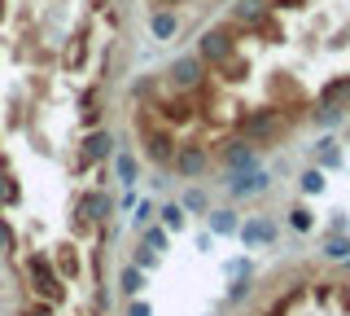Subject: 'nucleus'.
<instances>
[{
  "instance_id": "nucleus-39",
  "label": "nucleus",
  "mask_w": 350,
  "mask_h": 316,
  "mask_svg": "<svg viewBox=\"0 0 350 316\" xmlns=\"http://www.w3.org/2000/svg\"><path fill=\"white\" fill-rule=\"evenodd\" d=\"M0 211H5V171H0Z\"/></svg>"
},
{
  "instance_id": "nucleus-7",
  "label": "nucleus",
  "mask_w": 350,
  "mask_h": 316,
  "mask_svg": "<svg viewBox=\"0 0 350 316\" xmlns=\"http://www.w3.org/2000/svg\"><path fill=\"white\" fill-rule=\"evenodd\" d=\"M237 40H241V27H232V23H215V27H206L202 36H197V53H202L206 66H219V62H228V58L241 49Z\"/></svg>"
},
{
  "instance_id": "nucleus-20",
  "label": "nucleus",
  "mask_w": 350,
  "mask_h": 316,
  "mask_svg": "<svg viewBox=\"0 0 350 316\" xmlns=\"http://www.w3.org/2000/svg\"><path fill=\"white\" fill-rule=\"evenodd\" d=\"M320 106H333V110H350V75H337L320 88Z\"/></svg>"
},
{
  "instance_id": "nucleus-10",
  "label": "nucleus",
  "mask_w": 350,
  "mask_h": 316,
  "mask_svg": "<svg viewBox=\"0 0 350 316\" xmlns=\"http://www.w3.org/2000/svg\"><path fill=\"white\" fill-rule=\"evenodd\" d=\"M237 237H241V246H245V250L276 246V242H280V220H276V215H245Z\"/></svg>"
},
{
  "instance_id": "nucleus-24",
  "label": "nucleus",
  "mask_w": 350,
  "mask_h": 316,
  "mask_svg": "<svg viewBox=\"0 0 350 316\" xmlns=\"http://www.w3.org/2000/svg\"><path fill=\"white\" fill-rule=\"evenodd\" d=\"M306 123L320 127V132H337V127H342V110H333V106H320V101H315L311 110H306Z\"/></svg>"
},
{
  "instance_id": "nucleus-21",
  "label": "nucleus",
  "mask_w": 350,
  "mask_h": 316,
  "mask_svg": "<svg viewBox=\"0 0 350 316\" xmlns=\"http://www.w3.org/2000/svg\"><path fill=\"white\" fill-rule=\"evenodd\" d=\"M145 286H149V272H140L136 264H123V268H118V294H123V299L145 294Z\"/></svg>"
},
{
  "instance_id": "nucleus-5",
  "label": "nucleus",
  "mask_w": 350,
  "mask_h": 316,
  "mask_svg": "<svg viewBox=\"0 0 350 316\" xmlns=\"http://www.w3.org/2000/svg\"><path fill=\"white\" fill-rule=\"evenodd\" d=\"M162 80H167L171 93H197V88L211 84V66L202 62V53H180V58L162 71Z\"/></svg>"
},
{
  "instance_id": "nucleus-19",
  "label": "nucleus",
  "mask_w": 350,
  "mask_h": 316,
  "mask_svg": "<svg viewBox=\"0 0 350 316\" xmlns=\"http://www.w3.org/2000/svg\"><path fill=\"white\" fill-rule=\"evenodd\" d=\"M158 224L167 228L171 237L189 228V211H184V206H180V198H167V202H158Z\"/></svg>"
},
{
  "instance_id": "nucleus-41",
  "label": "nucleus",
  "mask_w": 350,
  "mask_h": 316,
  "mask_svg": "<svg viewBox=\"0 0 350 316\" xmlns=\"http://www.w3.org/2000/svg\"><path fill=\"white\" fill-rule=\"evenodd\" d=\"M215 5H224V0H215Z\"/></svg>"
},
{
  "instance_id": "nucleus-16",
  "label": "nucleus",
  "mask_w": 350,
  "mask_h": 316,
  "mask_svg": "<svg viewBox=\"0 0 350 316\" xmlns=\"http://www.w3.org/2000/svg\"><path fill=\"white\" fill-rule=\"evenodd\" d=\"M211 75H215L219 84H228V88H232V84H245V80H250V62L241 58V49H237L228 62H219V66H211Z\"/></svg>"
},
{
  "instance_id": "nucleus-30",
  "label": "nucleus",
  "mask_w": 350,
  "mask_h": 316,
  "mask_svg": "<svg viewBox=\"0 0 350 316\" xmlns=\"http://www.w3.org/2000/svg\"><path fill=\"white\" fill-rule=\"evenodd\" d=\"M14 250H18V233L9 224V215L0 211V255H14Z\"/></svg>"
},
{
  "instance_id": "nucleus-18",
  "label": "nucleus",
  "mask_w": 350,
  "mask_h": 316,
  "mask_svg": "<svg viewBox=\"0 0 350 316\" xmlns=\"http://www.w3.org/2000/svg\"><path fill=\"white\" fill-rule=\"evenodd\" d=\"M284 228H289V233H298V237L315 233V211H311V206H306L302 198H298V202H289V211H284Z\"/></svg>"
},
{
  "instance_id": "nucleus-15",
  "label": "nucleus",
  "mask_w": 350,
  "mask_h": 316,
  "mask_svg": "<svg viewBox=\"0 0 350 316\" xmlns=\"http://www.w3.org/2000/svg\"><path fill=\"white\" fill-rule=\"evenodd\" d=\"M180 206L189 215H202V220H206V215H211V206H215V198H211V189H206V184L189 180V184H184V193H180Z\"/></svg>"
},
{
  "instance_id": "nucleus-12",
  "label": "nucleus",
  "mask_w": 350,
  "mask_h": 316,
  "mask_svg": "<svg viewBox=\"0 0 350 316\" xmlns=\"http://www.w3.org/2000/svg\"><path fill=\"white\" fill-rule=\"evenodd\" d=\"M241 220H245V215L237 211V202H228V206H211L206 228H211L215 237H237V233H241Z\"/></svg>"
},
{
  "instance_id": "nucleus-17",
  "label": "nucleus",
  "mask_w": 350,
  "mask_h": 316,
  "mask_svg": "<svg viewBox=\"0 0 350 316\" xmlns=\"http://www.w3.org/2000/svg\"><path fill=\"white\" fill-rule=\"evenodd\" d=\"M53 264H57V272L66 281H75L83 272V259H79V246L75 242H62V246H53Z\"/></svg>"
},
{
  "instance_id": "nucleus-32",
  "label": "nucleus",
  "mask_w": 350,
  "mask_h": 316,
  "mask_svg": "<svg viewBox=\"0 0 350 316\" xmlns=\"http://www.w3.org/2000/svg\"><path fill=\"white\" fill-rule=\"evenodd\" d=\"M245 272H254L250 255H237V259H228V264H224V277H228V281H232V277H245Z\"/></svg>"
},
{
  "instance_id": "nucleus-23",
  "label": "nucleus",
  "mask_w": 350,
  "mask_h": 316,
  "mask_svg": "<svg viewBox=\"0 0 350 316\" xmlns=\"http://www.w3.org/2000/svg\"><path fill=\"white\" fill-rule=\"evenodd\" d=\"M262 14H267V0H237V5H232V18H228V23L245 31V27H254Z\"/></svg>"
},
{
  "instance_id": "nucleus-22",
  "label": "nucleus",
  "mask_w": 350,
  "mask_h": 316,
  "mask_svg": "<svg viewBox=\"0 0 350 316\" xmlns=\"http://www.w3.org/2000/svg\"><path fill=\"white\" fill-rule=\"evenodd\" d=\"M324 189H328V180H324V167L306 162V167L298 171V198H320Z\"/></svg>"
},
{
  "instance_id": "nucleus-25",
  "label": "nucleus",
  "mask_w": 350,
  "mask_h": 316,
  "mask_svg": "<svg viewBox=\"0 0 350 316\" xmlns=\"http://www.w3.org/2000/svg\"><path fill=\"white\" fill-rule=\"evenodd\" d=\"M320 255L328 259V264H346V259H350V233H328L324 246H320Z\"/></svg>"
},
{
  "instance_id": "nucleus-33",
  "label": "nucleus",
  "mask_w": 350,
  "mask_h": 316,
  "mask_svg": "<svg viewBox=\"0 0 350 316\" xmlns=\"http://www.w3.org/2000/svg\"><path fill=\"white\" fill-rule=\"evenodd\" d=\"M92 308H96V316L109 312V286H105V281H96V290H92Z\"/></svg>"
},
{
  "instance_id": "nucleus-8",
  "label": "nucleus",
  "mask_w": 350,
  "mask_h": 316,
  "mask_svg": "<svg viewBox=\"0 0 350 316\" xmlns=\"http://www.w3.org/2000/svg\"><path fill=\"white\" fill-rule=\"evenodd\" d=\"M171 171H175L180 180H206V176L215 171V154H211V145H206V141H180Z\"/></svg>"
},
{
  "instance_id": "nucleus-27",
  "label": "nucleus",
  "mask_w": 350,
  "mask_h": 316,
  "mask_svg": "<svg viewBox=\"0 0 350 316\" xmlns=\"http://www.w3.org/2000/svg\"><path fill=\"white\" fill-rule=\"evenodd\" d=\"M127 264H136L140 272H153V268H162V255H158V250H149V246L136 237V246L127 250Z\"/></svg>"
},
{
  "instance_id": "nucleus-29",
  "label": "nucleus",
  "mask_w": 350,
  "mask_h": 316,
  "mask_svg": "<svg viewBox=\"0 0 350 316\" xmlns=\"http://www.w3.org/2000/svg\"><path fill=\"white\" fill-rule=\"evenodd\" d=\"M127 220H131V228L140 233L145 224H153V220H158V202H153V198H140V202H136V211H131Z\"/></svg>"
},
{
  "instance_id": "nucleus-13",
  "label": "nucleus",
  "mask_w": 350,
  "mask_h": 316,
  "mask_svg": "<svg viewBox=\"0 0 350 316\" xmlns=\"http://www.w3.org/2000/svg\"><path fill=\"white\" fill-rule=\"evenodd\" d=\"M311 162H315V167H324V171H337V167L346 162L342 141H337V136H320V141L311 145Z\"/></svg>"
},
{
  "instance_id": "nucleus-40",
  "label": "nucleus",
  "mask_w": 350,
  "mask_h": 316,
  "mask_svg": "<svg viewBox=\"0 0 350 316\" xmlns=\"http://www.w3.org/2000/svg\"><path fill=\"white\" fill-rule=\"evenodd\" d=\"M206 316H219V312H206Z\"/></svg>"
},
{
  "instance_id": "nucleus-9",
  "label": "nucleus",
  "mask_w": 350,
  "mask_h": 316,
  "mask_svg": "<svg viewBox=\"0 0 350 316\" xmlns=\"http://www.w3.org/2000/svg\"><path fill=\"white\" fill-rule=\"evenodd\" d=\"M114 132L109 127H88L79 136V154H75V167H101V162L114 158Z\"/></svg>"
},
{
  "instance_id": "nucleus-35",
  "label": "nucleus",
  "mask_w": 350,
  "mask_h": 316,
  "mask_svg": "<svg viewBox=\"0 0 350 316\" xmlns=\"http://www.w3.org/2000/svg\"><path fill=\"white\" fill-rule=\"evenodd\" d=\"M18 316H53V303H44V299H36V303H27Z\"/></svg>"
},
{
  "instance_id": "nucleus-6",
  "label": "nucleus",
  "mask_w": 350,
  "mask_h": 316,
  "mask_svg": "<svg viewBox=\"0 0 350 316\" xmlns=\"http://www.w3.org/2000/svg\"><path fill=\"white\" fill-rule=\"evenodd\" d=\"M219 184L228 189L232 202H254V198H262V193H271L276 176L258 162V167H250V171H228V176H219Z\"/></svg>"
},
{
  "instance_id": "nucleus-26",
  "label": "nucleus",
  "mask_w": 350,
  "mask_h": 316,
  "mask_svg": "<svg viewBox=\"0 0 350 316\" xmlns=\"http://www.w3.org/2000/svg\"><path fill=\"white\" fill-rule=\"evenodd\" d=\"M136 237H140V242H145L149 250H158V255L167 259V250H171V233H167V228H162L158 220H153V224H145V228H140Z\"/></svg>"
},
{
  "instance_id": "nucleus-36",
  "label": "nucleus",
  "mask_w": 350,
  "mask_h": 316,
  "mask_svg": "<svg viewBox=\"0 0 350 316\" xmlns=\"http://www.w3.org/2000/svg\"><path fill=\"white\" fill-rule=\"evenodd\" d=\"M136 202H140V193H136V189H123V198H118V211H136Z\"/></svg>"
},
{
  "instance_id": "nucleus-31",
  "label": "nucleus",
  "mask_w": 350,
  "mask_h": 316,
  "mask_svg": "<svg viewBox=\"0 0 350 316\" xmlns=\"http://www.w3.org/2000/svg\"><path fill=\"white\" fill-rule=\"evenodd\" d=\"M123 316H153V303L145 294H136V299H123Z\"/></svg>"
},
{
  "instance_id": "nucleus-28",
  "label": "nucleus",
  "mask_w": 350,
  "mask_h": 316,
  "mask_svg": "<svg viewBox=\"0 0 350 316\" xmlns=\"http://www.w3.org/2000/svg\"><path fill=\"white\" fill-rule=\"evenodd\" d=\"M254 290H258V277H254V272H245V277H232V281H228V303H245Z\"/></svg>"
},
{
  "instance_id": "nucleus-1",
  "label": "nucleus",
  "mask_w": 350,
  "mask_h": 316,
  "mask_svg": "<svg viewBox=\"0 0 350 316\" xmlns=\"http://www.w3.org/2000/svg\"><path fill=\"white\" fill-rule=\"evenodd\" d=\"M131 127H136V141H140L136 154L145 158V162H153L158 171H171L175 149H180V136H175V127H167L158 114L149 110V106H136V110H131Z\"/></svg>"
},
{
  "instance_id": "nucleus-14",
  "label": "nucleus",
  "mask_w": 350,
  "mask_h": 316,
  "mask_svg": "<svg viewBox=\"0 0 350 316\" xmlns=\"http://www.w3.org/2000/svg\"><path fill=\"white\" fill-rule=\"evenodd\" d=\"M149 36L158 40V45H167V40L180 36V9H149Z\"/></svg>"
},
{
  "instance_id": "nucleus-4",
  "label": "nucleus",
  "mask_w": 350,
  "mask_h": 316,
  "mask_svg": "<svg viewBox=\"0 0 350 316\" xmlns=\"http://www.w3.org/2000/svg\"><path fill=\"white\" fill-rule=\"evenodd\" d=\"M211 154H215V167H219V176H228V171H250V167H258V145H250L245 136H219L215 145H211Z\"/></svg>"
},
{
  "instance_id": "nucleus-38",
  "label": "nucleus",
  "mask_w": 350,
  "mask_h": 316,
  "mask_svg": "<svg viewBox=\"0 0 350 316\" xmlns=\"http://www.w3.org/2000/svg\"><path fill=\"white\" fill-rule=\"evenodd\" d=\"M149 9H180V5H189V0H145Z\"/></svg>"
},
{
  "instance_id": "nucleus-2",
  "label": "nucleus",
  "mask_w": 350,
  "mask_h": 316,
  "mask_svg": "<svg viewBox=\"0 0 350 316\" xmlns=\"http://www.w3.org/2000/svg\"><path fill=\"white\" fill-rule=\"evenodd\" d=\"M293 119L284 114V110H276V106H262V110H241V119H237V132L250 141V145H258V154L262 149H276L280 141H289V132H293Z\"/></svg>"
},
{
  "instance_id": "nucleus-11",
  "label": "nucleus",
  "mask_w": 350,
  "mask_h": 316,
  "mask_svg": "<svg viewBox=\"0 0 350 316\" xmlns=\"http://www.w3.org/2000/svg\"><path fill=\"white\" fill-rule=\"evenodd\" d=\"M140 162H145V158H140L131 145H127V149H114L109 167H114V180L123 184V189H136V184H140Z\"/></svg>"
},
{
  "instance_id": "nucleus-34",
  "label": "nucleus",
  "mask_w": 350,
  "mask_h": 316,
  "mask_svg": "<svg viewBox=\"0 0 350 316\" xmlns=\"http://www.w3.org/2000/svg\"><path fill=\"white\" fill-rule=\"evenodd\" d=\"M328 233H350V215L333 211V215H328Z\"/></svg>"
},
{
  "instance_id": "nucleus-37",
  "label": "nucleus",
  "mask_w": 350,
  "mask_h": 316,
  "mask_svg": "<svg viewBox=\"0 0 350 316\" xmlns=\"http://www.w3.org/2000/svg\"><path fill=\"white\" fill-rule=\"evenodd\" d=\"M211 246H215V233L206 228V233H197V255H211Z\"/></svg>"
},
{
  "instance_id": "nucleus-3",
  "label": "nucleus",
  "mask_w": 350,
  "mask_h": 316,
  "mask_svg": "<svg viewBox=\"0 0 350 316\" xmlns=\"http://www.w3.org/2000/svg\"><path fill=\"white\" fill-rule=\"evenodd\" d=\"M27 277H31V294H36V299L53 303V308H62V303H66V277L57 272L53 255L31 250V255H27Z\"/></svg>"
}]
</instances>
